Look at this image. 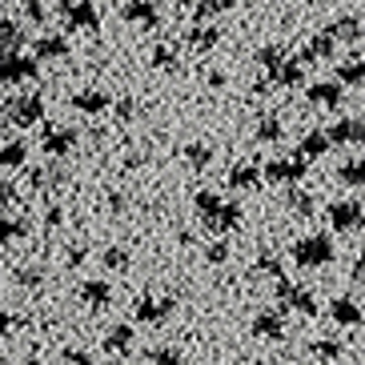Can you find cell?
Segmentation results:
<instances>
[{
    "label": "cell",
    "instance_id": "836d02e7",
    "mask_svg": "<svg viewBox=\"0 0 365 365\" xmlns=\"http://www.w3.org/2000/svg\"><path fill=\"white\" fill-rule=\"evenodd\" d=\"M101 261H105V269H113V273H129L133 253L129 249H120V245H108L105 253H101Z\"/></svg>",
    "mask_w": 365,
    "mask_h": 365
},
{
    "label": "cell",
    "instance_id": "d6a6232c",
    "mask_svg": "<svg viewBox=\"0 0 365 365\" xmlns=\"http://www.w3.org/2000/svg\"><path fill=\"white\" fill-rule=\"evenodd\" d=\"M233 4H237V0H197L193 16H197V21H217V16H225Z\"/></svg>",
    "mask_w": 365,
    "mask_h": 365
},
{
    "label": "cell",
    "instance_id": "f546056e",
    "mask_svg": "<svg viewBox=\"0 0 365 365\" xmlns=\"http://www.w3.org/2000/svg\"><path fill=\"white\" fill-rule=\"evenodd\" d=\"M253 61H257V65L265 68V73H269V68H277L281 61H285V41H269V44H261L257 53H253Z\"/></svg>",
    "mask_w": 365,
    "mask_h": 365
},
{
    "label": "cell",
    "instance_id": "8992f818",
    "mask_svg": "<svg viewBox=\"0 0 365 365\" xmlns=\"http://www.w3.org/2000/svg\"><path fill=\"white\" fill-rule=\"evenodd\" d=\"M325 217H329L333 233H357V229H361V221H365L361 201H333L329 209H325Z\"/></svg>",
    "mask_w": 365,
    "mask_h": 365
},
{
    "label": "cell",
    "instance_id": "2e32d148",
    "mask_svg": "<svg viewBox=\"0 0 365 365\" xmlns=\"http://www.w3.org/2000/svg\"><path fill=\"white\" fill-rule=\"evenodd\" d=\"M329 317L341 325V329H357V325H361V305H357L354 297H333L329 301Z\"/></svg>",
    "mask_w": 365,
    "mask_h": 365
},
{
    "label": "cell",
    "instance_id": "44dd1931",
    "mask_svg": "<svg viewBox=\"0 0 365 365\" xmlns=\"http://www.w3.org/2000/svg\"><path fill=\"white\" fill-rule=\"evenodd\" d=\"M329 33H333V41L357 44L361 41V16H357V12H345V16H337V21L329 24Z\"/></svg>",
    "mask_w": 365,
    "mask_h": 365
},
{
    "label": "cell",
    "instance_id": "816d5d0a",
    "mask_svg": "<svg viewBox=\"0 0 365 365\" xmlns=\"http://www.w3.org/2000/svg\"><path fill=\"white\" fill-rule=\"evenodd\" d=\"M108 201H113V205H108L113 213H120V209H125V197H120V193H113V197H108Z\"/></svg>",
    "mask_w": 365,
    "mask_h": 365
},
{
    "label": "cell",
    "instance_id": "8fae6325",
    "mask_svg": "<svg viewBox=\"0 0 365 365\" xmlns=\"http://www.w3.org/2000/svg\"><path fill=\"white\" fill-rule=\"evenodd\" d=\"M241 221H245V209H241V201H221V209H217V217L209 221V229H213L217 237H225V233H233Z\"/></svg>",
    "mask_w": 365,
    "mask_h": 365
},
{
    "label": "cell",
    "instance_id": "8d00e7d4",
    "mask_svg": "<svg viewBox=\"0 0 365 365\" xmlns=\"http://www.w3.org/2000/svg\"><path fill=\"white\" fill-rule=\"evenodd\" d=\"M285 209H289L293 217H313V197L309 193H301V189H293V193H285Z\"/></svg>",
    "mask_w": 365,
    "mask_h": 365
},
{
    "label": "cell",
    "instance_id": "7bdbcfd3",
    "mask_svg": "<svg viewBox=\"0 0 365 365\" xmlns=\"http://www.w3.org/2000/svg\"><path fill=\"white\" fill-rule=\"evenodd\" d=\"M108 105H113V101H108ZM113 113H117L120 125H129V120L137 117V101H133V97H120L117 105H113Z\"/></svg>",
    "mask_w": 365,
    "mask_h": 365
},
{
    "label": "cell",
    "instance_id": "4dcf8cb0",
    "mask_svg": "<svg viewBox=\"0 0 365 365\" xmlns=\"http://www.w3.org/2000/svg\"><path fill=\"white\" fill-rule=\"evenodd\" d=\"M193 209H197V217H201L205 225L217 217V209H221V193H213V189H201V193L193 197Z\"/></svg>",
    "mask_w": 365,
    "mask_h": 365
},
{
    "label": "cell",
    "instance_id": "7c38bea8",
    "mask_svg": "<svg viewBox=\"0 0 365 365\" xmlns=\"http://www.w3.org/2000/svg\"><path fill=\"white\" fill-rule=\"evenodd\" d=\"M301 81H305V65H301V61H289V56H285L277 68H269V85L273 88H297Z\"/></svg>",
    "mask_w": 365,
    "mask_h": 365
},
{
    "label": "cell",
    "instance_id": "d6986e66",
    "mask_svg": "<svg viewBox=\"0 0 365 365\" xmlns=\"http://www.w3.org/2000/svg\"><path fill=\"white\" fill-rule=\"evenodd\" d=\"M65 181H68V173H65V169H56V165H48V169H29V189H36V193L61 189Z\"/></svg>",
    "mask_w": 365,
    "mask_h": 365
},
{
    "label": "cell",
    "instance_id": "f1b7e54d",
    "mask_svg": "<svg viewBox=\"0 0 365 365\" xmlns=\"http://www.w3.org/2000/svg\"><path fill=\"white\" fill-rule=\"evenodd\" d=\"M309 354L317 357V361H337V357L345 354V345L337 341V337H313V341H309Z\"/></svg>",
    "mask_w": 365,
    "mask_h": 365
},
{
    "label": "cell",
    "instance_id": "ba28073f",
    "mask_svg": "<svg viewBox=\"0 0 365 365\" xmlns=\"http://www.w3.org/2000/svg\"><path fill=\"white\" fill-rule=\"evenodd\" d=\"M65 16H68V29H76V33H97L101 29V12L93 9V0H73Z\"/></svg>",
    "mask_w": 365,
    "mask_h": 365
},
{
    "label": "cell",
    "instance_id": "74e56055",
    "mask_svg": "<svg viewBox=\"0 0 365 365\" xmlns=\"http://www.w3.org/2000/svg\"><path fill=\"white\" fill-rule=\"evenodd\" d=\"M337 181L349 185V189H361V181H365V165H361V161H345V165H337Z\"/></svg>",
    "mask_w": 365,
    "mask_h": 365
},
{
    "label": "cell",
    "instance_id": "9a60e30c",
    "mask_svg": "<svg viewBox=\"0 0 365 365\" xmlns=\"http://www.w3.org/2000/svg\"><path fill=\"white\" fill-rule=\"evenodd\" d=\"M341 97H345L341 81H317V85H309V105H317V108H337Z\"/></svg>",
    "mask_w": 365,
    "mask_h": 365
},
{
    "label": "cell",
    "instance_id": "6da1fadb",
    "mask_svg": "<svg viewBox=\"0 0 365 365\" xmlns=\"http://www.w3.org/2000/svg\"><path fill=\"white\" fill-rule=\"evenodd\" d=\"M289 257H293V265H301V269L329 265V261H333V237L329 233H305V237H297L293 249H289Z\"/></svg>",
    "mask_w": 365,
    "mask_h": 365
},
{
    "label": "cell",
    "instance_id": "9c48e42d",
    "mask_svg": "<svg viewBox=\"0 0 365 365\" xmlns=\"http://www.w3.org/2000/svg\"><path fill=\"white\" fill-rule=\"evenodd\" d=\"M120 21L140 24V29H157L161 16H157V4L153 0H129V4H120Z\"/></svg>",
    "mask_w": 365,
    "mask_h": 365
},
{
    "label": "cell",
    "instance_id": "b9f144b4",
    "mask_svg": "<svg viewBox=\"0 0 365 365\" xmlns=\"http://www.w3.org/2000/svg\"><path fill=\"white\" fill-rule=\"evenodd\" d=\"M41 281H44V273L36 265H21V269H16V285H21V289H36Z\"/></svg>",
    "mask_w": 365,
    "mask_h": 365
},
{
    "label": "cell",
    "instance_id": "484cf974",
    "mask_svg": "<svg viewBox=\"0 0 365 365\" xmlns=\"http://www.w3.org/2000/svg\"><path fill=\"white\" fill-rule=\"evenodd\" d=\"M73 108H81V113H88V117H97V113L108 108V97L101 93V88H81V93L73 97Z\"/></svg>",
    "mask_w": 365,
    "mask_h": 365
},
{
    "label": "cell",
    "instance_id": "4fadbf2b",
    "mask_svg": "<svg viewBox=\"0 0 365 365\" xmlns=\"http://www.w3.org/2000/svg\"><path fill=\"white\" fill-rule=\"evenodd\" d=\"M361 117H341L333 129H325V137H329V145H361Z\"/></svg>",
    "mask_w": 365,
    "mask_h": 365
},
{
    "label": "cell",
    "instance_id": "ffe728a7",
    "mask_svg": "<svg viewBox=\"0 0 365 365\" xmlns=\"http://www.w3.org/2000/svg\"><path fill=\"white\" fill-rule=\"evenodd\" d=\"M33 56L41 61V65H44V61H65V56H68V41H65V36H41V41L33 44Z\"/></svg>",
    "mask_w": 365,
    "mask_h": 365
},
{
    "label": "cell",
    "instance_id": "7402d4cb",
    "mask_svg": "<svg viewBox=\"0 0 365 365\" xmlns=\"http://www.w3.org/2000/svg\"><path fill=\"white\" fill-rule=\"evenodd\" d=\"M285 137V120L277 117V113H265V117L253 125V140H261V145H273V140Z\"/></svg>",
    "mask_w": 365,
    "mask_h": 365
},
{
    "label": "cell",
    "instance_id": "f5cc1de1",
    "mask_svg": "<svg viewBox=\"0 0 365 365\" xmlns=\"http://www.w3.org/2000/svg\"><path fill=\"white\" fill-rule=\"evenodd\" d=\"M165 4H177V9H189V0H165Z\"/></svg>",
    "mask_w": 365,
    "mask_h": 365
},
{
    "label": "cell",
    "instance_id": "db71d44e",
    "mask_svg": "<svg viewBox=\"0 0 365 365\" xmlns=\"http://www.w3.org/2000/svg\"><path fill=\"white\" fill-rule=\"evenodd\" d=\"M9 4H24V0H9Z\"/></svg>",
    "mask_w": 365,
    "mask_h": 365
},
{
    "label": "cell",
    "instance_id": "681fc988",
    "mask_svg": "<svg viewBox=\"0 0 365 365\" xmlns=\"http://www.w3.org/2000/svg\"><path fill=\"white\" fill-rule=\"evenodd\" d=\"M85 257H88V249H85V245H73V249H68V265H73V269L81 265Z\"/></svg>",
    "mask_w": 365,
    "mask_h": 365
},
{
    "label": "cell",
    "instance_id": "f35d334b",
    "mask_svg": "<svg viewBox=\"0 0 365 365\" xmlns=\"http://www.w3.org/2000/svg\"><path fill=\"white\" fill-rule=\"evenodd\" d=\"M145 357H149L153 365H181V361H185L177 345H153V349H149Z\"/></svg>",
    "mask_w": 365,
    "mask_h": 365
},
{
    "label": "cell",
    "instance_id": "e575fe53",
    "mask_svg": "<svg viewBox=\"0 0 365 365\" xmlns=\"http://www.w3.org/2000/svg\"><path fill=\"white\" fill-rule=\"evenodd\" d=\"M185 161H189V169H209V165H213V145L193 140V145L185 149Z\"/></svg>",
    "mask_w": 365,
    "mask_h": 365
},
{
    "label": "cell",
    "instance_id": "4316f807",
    "mask_svg": "<svg viewBox=\"0 0 365 365\" xmlns=\"http://www.w3.org/2000/svg\"><path fill=\"white\" fill-rule=\"evenodd\" d=\"M29 33H24L16 21H0V53H21Z\"/></svg>",
    "mask_w": 365,
    "mask_h": 365
},
{
    "label": "cell",
    "instance_id": "5bb4252c",
    "mask_svg": "<svg viewBox=\"0 0 365 365\" xmlns=\"http://www.w3.org/2000/svg\"><path fill=\"white\" fill-rule=\"evenodd\" d=\"M217 44H221V29H213V24H197V29H189V36H185V48L189 53H213Z\"/></svg>",
    "mask_w": 365,
    "mask_h": 365
},
{
    "label": "cell",
    "instance_id": "ac0fdd59",
    "mask_svg": "<svg viewBox=\"0 0 365 365\" xmlns=\"http://www.w3.org/2000/svg\"><path fill=\"white\" fill-rule=\"evenodd\" d=\"M333 48H337V41H333V33L325 29V33H317V36H309V41H305V48H301L297 61H301V65H313V61H325Z\"/></svg>",
    "mask_w": 365,
    "mask_h": 365
},
{
    "label": "cell",
    "instance_id": "bcb514c9",
    "mask_svg": "<svg viewBox=\"0 0 365 365\" xmlns=\"http://www.w3.org/2000/svg\"><path fill=\"white\" fill-rule=\"evenodd\" d=\"M44 225H65V209L61 205H48L44 209Z\"/></svg>",
    "mask_w": 365,
    "mask_h": 365
},
{
    "label": "cell",
    "instance_id": "d590c367",
    "mask_svg": "<svg viewBox=\"0 0 365 365\" xmlns=\"http://www.w3.org/2000/svg\"><path fill=\"white\" fill-rule=\"evenodd\" d=\"M337 81L349 88H361L365 81V65H361V56H354V61H345V65H337Z\"/></svg>",
    "mask_w": 365,
    "mask_h": 365
},
{
    "label": "cell",
    "instance_id": "3957f363",
    "mask_svg": "<svg viewBox=\"0 0 365 365\" xmlns=\"http://www.w3.org/2000/svg\"><path fill=\"white\" fill-rule=\"evenodd\" d=\"M4 117H9L16 129H29V125H36V120L44 117V97H41V93H24V97H12L9 105H4Z\"/></svg>",
    "mask_w": 365,
    "mask_h": 365
},
{
    "label": "cell",
    "instance_id": "f907efd6",
    "mask_svg": "<svg viewBox=\"0 0 365 365\" xmlns=\"http://www.w3.org/2000/svg\"><path fill=\"white\" fill-rule=\"evenodd\" d=\"M209 88H225V73H221V68H213V73H209Z\"/></svg>",
    "mask_w": 365,
    "mask_h": 365
},
{
    "label": "cell",
    "instance_id": "7dc6e473",
    "mask_svg": "<svg viewBox=\"0 0 365 365\" xmlns=\"http://www.w3.org/2000/svg\"><path fill=\"white\" fill-rule=\"evenodd\" d=\"M65 361L68 365H93V354H85V349H65Z\"/></svg>",
    "mask_w": 365,
    "mask_h": 365
},
{
    "label": "cell",
    "instance_id": "277c9868",
    "mask_svg": "<svg viewBox=\"0 0 365 365\" xmlns=\"http://www.w3.org/2000/svg\"><path fill=\"white\" fill-rule=\"evenodd\" d=\"M309 173V161L305 157H277V161H269L265 169H261V181H273V185H293V181H301Z\"/></svg>",
    "mask_w": 365,
    "mask_h": 365
},
{
    "label": "cell",
    "instance_id": "30bf717a",
    "mask_svg": "<svg viewBox=\"0 0 365 365\" xmlns=\"http://www.w3.org/2000/svg\"><path fill=\"white\" fill-rule=\"evenodd\" d=\"M44 153L48 157H65V153H73V145H76V133L68 129V125H48L44 129Z\"/></svg>",
    "mask_w": 365,
    "mask_h": 365
},
{
    "label": "cell",
    "instance_id": "d4e9b609",
    "mask_svg": "<svg viewBox=\"0 0 365 365\" xmlns=\"http://www.w3.org/2000/svg\"><path fill=\"white\" fill-rule=\"evenodd\" d=\"M81 301H85L88 309H105L108 301H113V285L108 281H85L81 285Z\"/></svg>",
    "mask_w": 365,
    "mask_h": 365
},
{
    "label": "cell",
    "instance_id": "11a10c76",
    "mask_svg": "<svg viewBox=\"0 0 365 365\" xmlns=\"http://www.w3.org/2000/svg\"><path fill=\"white\" fill-rule=\"evenodd\" d=\"M0 120H4V105H0Z\"/></svg>",
    "mask_w": 365,
    "mask_h": 365
},
{
    "label": "cell",
    "instance_id": "52a82bcc",
    "mask_svg": "<svg viewBox=\"0 0 365 365\" xmlns=\"http://www.w3.org/2000/svg\"><path fill=\"white\" fill-rule=\"evenodd\" d=\"M277 301L285 309H297L301 317H317V297H313L309 289L293 285V281H285V277H277Z\"/></svg>",
    "mask_w": 365,
    "mask_h": 365
},
{
    "label": "cell",
    "instance_id": "ee69618b",
    "mask_svg": "<svg viewBox=\"0 0 365 365\" xmlns=\"http://www.w3.org/2000/svg\"><path fill=\"white\" fill-rule=\"evenodd\" d=\"M205 261H209V265H225V261H229V245L221 241V237H217L213 245L205 249Z\"/></svg>",
    "mask_w": 365,
    "mask_h": 365
},
{
    "label": "cell",
    "instance_id": "603a6c76",
    "mask_svg": "<svg viewBox=\"0 0 365 365\" xmlns=\"http://www.w3.org/2000/svg\"><path fill=\"white\" fill-rule=\"evenodd\" d=\"M101 349H105V354H113V357L129 354V349H133V329H129V325H113V329L105 333Z\"/></svg>",
    "mask_w": 365,
    "mask_h": 365
},
{
    "label": "cell",
    "instance_id": "cb8c5ba5",
    "mask_svg": "<svg viewBox=\"0 0 365 365\" xmlns=\"http://www.w3.org/2000/svg\"><path fill=\"white\" fill-rule=\"evenodd\" d=\"M257 185H261V169H257V165L241 161V165L229 169V189H241V193H245V189H257Z\"/></svg>",
    "mask_w": 365,
    "mask_h": 365
},
{
    "label": "cell",
    "instance_id": "5b68a950",
    "mask_svg": "<svg viewBox=\"0 0 365 365\" xmlns=\"http://www.w3.org/2000/svg\"><path fill=\"white\" fill-rule=\"evenodd\" d=\"M173 309H177V297H157V293H145V297H137V322L140 325H165L173 317Z\"/></svg>",
    "mask_w": 365,
    "mask_h": 365
},
{
    "label": "cell",
    "instance_id": "ab89813d",
    "mask_svg": "<svg viewBox=\"0 0 365 365\" xmlns=\"http://www.w3.org/2000/svg\"><path fill=\"white\" fill-rule=\"evenodd\" d=\"M153 68L177 73V44H157V48H153Z\"/></svg>",
    "mask_w": 365,
    "mask_h": 365
},
{
    "label": "cell",
    "instance_id": "60d3db41",
    "mask_svg": "<svg viewBox=\"0 0 365 365\" xmlns=\"http://www.w3.org/2000/svg\"><path fill=\"white\" fill-rule=\"evenodd\" d=\"M253 273H269V277H285V265H281V257H273V253H261L257 265H253Z\"/></svg>",
    "mask_w": 365,
    "mask_h": 365
},
{
    "label": "cell",
    "instance_id": "f6af8a7d",
    "mask_svg": "<svg viewBox=\"0 0 365 365\" xmlns=\"http://www.w3.org/2000/svg\"><path fill=\"white\" fill-rule=\"evenodd\" d=\"M16 185L12 181H0V213H4V209H12V205H16Z\"/></svg>",
    "mask_w": 365,
    "mask_h": 365
},
{
    "label": "cell",
    "instance_id": "83f0119b",
    "mask_svg": "<svg viewBox=\"0 0 365 365\" xmlns=\"http://www.w3.org/2000/svg\"><path fill=\"white\" fill-rule=\"evenodd\" d=\"M24 165H29V145L24 140L0 145V169H24Z\"/></svg>",
    "mask_w": 365,
    "mask_h": 365
},
{
    "label": "cell",
    "instance_id": "1f68e13d",
    "mask_svg": "<svg viewBox=\"0 0 365 365\" xmlns=\"http://www.w3.org/2000/svg\"><path fill=\"white\" fill-rule=\"evenodd\" d=\"M297 153L305 157V161H313V157H325V153H329V137H325L322 129H317V133H305Z\"/></svg>",
    "mask_w": 365,
    "mask_h": 365
},
{
    "label": "cell",
    "instance_id": "7a4b0ae2",
    "mask_svg": "<svg viewBox=\"0 0 365 365\" xmlns=\"http://www.w3.org/2000/svg\"><path fill=\"white\" fill-rule=\"evenodd\" d=\"M41 76V61L24 53H0V85H21V81H36Z\"/></svg>",
    "mask_w": 365,
    "mask_h": 365
},
{
    "label": "cell",
    "instance_id": "c3c4849f",
    "mask_svg": "<svg viewBox=\"0 0 365 365\" xmlns=\"http://www.w3.org/2000/svg\"><path fill=\"white\" fill-rule=\"evenodd\" d=\"M24 12H29V21H36V24L44 21V4L41 0H24Z\"/></svg>",
    "mask_w": 365,
    "mask_h": 365
},
{
    "label": "cell",
    "instance_id": "e0dca14e",
    "mask_svg": "<svg viewBox=\"0 0 365 365\" xmlns=\"http://www.w3.org/2000/svg\"><path fill=\"white\" fill-rule=\"evenodd\" d=\"M253 337H265V341H285V317L277 309L257 313L253 317Z\"/></svg>",
    "mask_w": 365,
    "mask_h": 365
}]
</instances>
